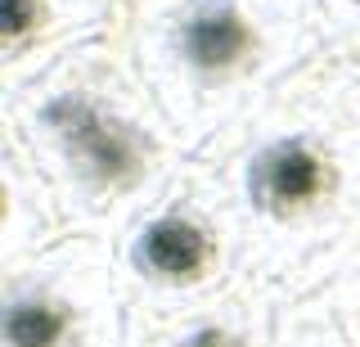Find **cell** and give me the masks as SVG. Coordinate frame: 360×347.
Listing matches in <instances>:
<instances>
[{
  "instance_id": "1",
  "label": "cell",
  "mask_w": 360,
  "mask_h": 347,
  "mask_svg": "<svg viewBox=\"0 0 360 347\" xmlns=\"http://www.w3.org/2000/svg\"><path fill=\"white\" fill-rule=\"evenodd\" d=\"M243 217L248 275L320 298L360 253V72L338 50L292 72L198 153Z\"/></svg>"
},
{
  "instance_id": "2",
  "label": "cell",
  "mask_w": 360,
  "mask_h": 347,
  "mask_svg": "<svg viewBox=\"0 0 360 347\" xmlns=\"http://www.w3.org/2000/svg\"><path fill=\"white\" fill-rule=\"evenodd\" d=\"M0 127L22 140L68 234L82 239L112 244L189 163L122 32L72 50L18 95H0Z\"/></svg>"
},
{
  "instance_id": "3",
  "label": "cell",
  "mask_w": 360,
  "mask_h": 347,
  "mask_svg": "<svg viewBox=\"0 0 360 347\" xmlns=\"http://www.w3.org/2000/svg\"><path fill=\"white\" fill-rule=\"evenodd\" d=\"M122 37L189 158L329 50L320 0H127Z\"/></svg>"
},
{
  "instance_id": "4",
  "label": "cell",
  "mask_w": 360,
  "mask_h": 347,
  "mask_svg": "<svg viewBox=\"0 0 360 347\" xmlns=\"http://www.w3.org/2000/svg\"><path fill=\"white\" fill-rule=\"evenodd\" d=\"M112 266L131 339L162 329L252 279L243 217L221 167L189 158L167 194L112 239Z\"/></svg>"
},
{
  "instance_id": "5",
  "label": "cell",
  "mask_w": 360,
  "mask_h": 347,
  "mask_svg": "<svg viewBox=\"0 0 360 347\" xmlns=\"http://www.w3.org/2000/svg\"><path fill=\"white\" fill-rule=\"evenodd\" d=\"M0 347H131L112 244L68 234L0 271Z\"/></svg>"
},
{
  "instance_id": "6",
  "label": "cell",
  "mask_w": 360,
  "mask_h": 347,
  "mask_svg": "<svg viewBox=\"0 0 360 347\" xmlns=\"http://www.w3.org/2000/svg\"><path fill=\"white\" fill-rule=\"evenodd\" d=\"M127 23V0H0V95H18L72 50Z\"/></svg>"
},
{
  "instance_id": "7",
  "label": "cell",
  "mask_w": 360,
  "mask_h": 347,
  "mask_svg": "<svg viewBox=\"0 0 360 347\" xmlns=\"http://www.w3.org/2000/svg\"><path fill=\"white\" fill-rule=\"evenodd\" d=\"M288 294L262 279H243L217 302L189 311L162 329L135 334L131 347H275Z\"/></svg>"
},
{
  "instance_id": "8",
  "label": "cell",
  "mask_w": 360,
  "mask_h": 347,
  "mask_svg": "<svg viewBox=\"0 0 360 347\" xmlns=\"http://www.w3.org/2000/svg\"><path fill=\"white\" fill-rule=\"evenodd\" d=\"M68 239V221L59 212L50 181L22 140L9 127H0V271L27 262L45 248Z\"/></svg>"
},
{
  "instance_id": "9",
  "label": "cell",
  "mask_w": 360,
  "mask_h": 347,
  "mask_svg": "<svg viewBox=\"0 0 360 347\" xmlns=\"http://www.w3.org/2000/svg\"><path fill=\"white\" fill-rule=\"evenodd\" d=\"M324 298H329L333 316L347 334V347H360V253H356V262L324 289Z\"/></svg>"
},
{
  "instance_id": "10",
  "label": "cell",
  "mask_w": 360,
  "mask_h": 347,
  "mask_svg": "<svg viewBox=\"0 0 360 347\" xmlns=\"http://www.w3.org/2000/svg\"><path fill=\"white\" fill-rule=\"evenodd\" d=\"M324 9V32H329V50L347 46L360 37V0H320Z\"/></svg>"
},
{
  "instance_id": "11",
  "label": "cell",
  "mask_w": 360,
  "mask_h": 347,
  "mask_svg": "<svg viewBox=\"0 0 360 347\" xmlns=\"http://www.w3.org/2000/svg\"><path fill=\"white\" fill-rule=\"evenodd\" d=\"M333 50H338V54H342V59L360 72V37H356V41H347V46H333Z\"/></svg>"
}]
</instances>
